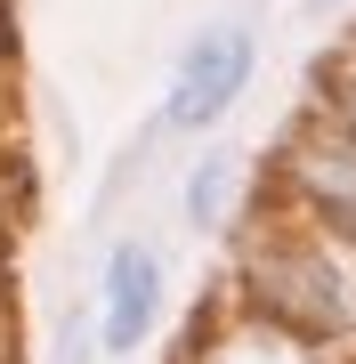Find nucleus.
Returning a JSON list of instances; mask_svg holds the SVG:
<instances>
[{
    "mask_svg": "<svg viewBox=\"0 0 356 364\" xmlns=\"http://www.w3.org/2000/svg\"><path fill=\"white\" fill-rule=\"evenodd\" d=\"M154 308H162V267H154V251L122 243L114 267H106V348H138L146 324H154Z\"/></svg>",
    "mask_w": 356,
    "mask_h": 364,
    "instance_id": "2",
    "label": "nucleus"
},
{
    "mask_svg": "<svg viewBox=\"0 0 356 364\" xmlns=\"http://www.w3.org/2000/svg\"><path fill=\"white\" fill-rule=\"evenodd\" d=\"M332 97H340V114H348V130H356V57L332 73Z\"/></svg>",
    "mask_w": 356,
    "mask_h": 364,
    "instance_id": "6",
    "label": "nucleus"
},
{
    "mask_svg": "<svg viewBox=\"0 0 356 364\" xmlns=\"http://www.w3.org/2000/svg\"><path fill=\"white\" fill-rule=\"evenodd\" d=\"M300 186L308 203L324 210V227L340 235V243H356V138H324L300 154Z\"/></svg>",
    "mask_w": 356,
    "mask_h": 364,
    "instance_id": "3",
    "label": "nucleus"
},
{
    "mask_svg": "<svg viewBox=\"0 0 356 364\" xmlns=\"http://www.w3.org/2000/svg\"><path fill=\"white\" fill-rule=\"evenodd\" d=\"M316 9H340V0H316Z\"/></svg>",
    "mask_w": 356,
    "mask_h": 364,
    "instance_id": "7",
    "label": "nucleus"
},
{
    "mask_svg": "<svg viewBox=\"0 0 356 364\" xmlns=\"http://www.w3.org/2000/svg\"><path fill=\"white\" fill-rule=\"evenodd\" d=\"M227 203V162H203L195 170V186H186V219L195 227H211V210Z\"/></svg>",
    "mask_w": 356,
    "mask_h": 364,
    "instance_id": "5",
    "label": "nucleus"
},
{
    "mask_svg": "<svg viewBox=\"0 0 356 364\" xmlns=\"http://www.w3.org/2000/svg\"><path fill=\"white\" fill-rule=\"evenodd\" d=\"M243 81H251V33H243V25L203 33L195 49L178 57V81H171V130H211L227 105L243 97Z\"/></svg>",
    "mask_w": 356,
    "mask_h": 364,
    "instance_id": "1",
    "label": "nucleus"
},
{
    "mask_svg": "<svg viewBox=\"0 0 356 364\" xmlns=\"http://www.w3.org/2000/svg\"><path fill=\"white\" fill-rule=\"evenodd\" d=\"M219 364H308L291 340H276V332H243V340H227L219 348Z\"/></svg>",
    "mask_w": 356,
    "mask_h": 364,
    "instance_id": "4",
    "label": "nucleus"
}]
</instances>
